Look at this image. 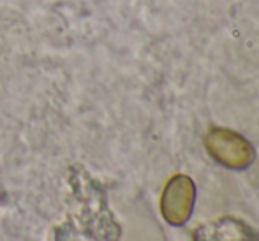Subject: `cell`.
<instances>
[{
    "instance_id": "277c9868",
    "label": "cell",
    "mask_w": 259,
    "mask_h": 241,
    "mask_svg": "<svg viewBox=\"0 0 259 241\" xmlns=\"http://www.w3.org/2000/svg\"><path fill=\"white\" fill-rule=\"evenodd\" d=\"M191 241H259V231L238 217H219L199 224Z\"/></svg>"
},
{
    "instance_id": "6da1fadb",
    "label": "cell",
    "mask_w": 259,
    "mask_h": 241,
    "mask_svg": "<svg viewBox=\"0 0 259 241\" xmlns=\"http://www.w3.org/2000/svg\"><path fill=\"white\" fill-rule=\"evenodd\" d=\"M50 241H164L152 222L131 220L103 188L90 187L53 227Z\"/></svg>"
},
{
    "instance_id": "3957f363",
    "label": "cell",
    "mask_w": 259,
    "mask_h": 241,
    "mask_svg": "<svg viewBox=\"0 0 259 241\" xmlns=\"http://www.w3.org/2000/svg\"><path fill=\"white\" fill-rule=\"evenodd\" d=\"M196 201V185L187 174H177L167 181L160 199L162 217L171 225H184L191 218Z\"/></svg>"
},
{
    "instance_id": "7a4b0ae2",
    "label": "cell",
    "mask_w": 259,
    "mask_h": 241,
    "mask_svg": "<svg viewBox=\"0 0 259 241\" xmlns=\"http://www.w3.org/2000/svg\"><path fill=\"white\" fill-rule=\"evenodd\" d=\"M205 146L208 153L228 169H247L256 159L254 146L242 134L229 129H211L205 137Z\"/></svg>"
}]
</instances>
